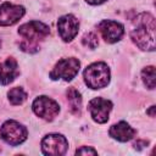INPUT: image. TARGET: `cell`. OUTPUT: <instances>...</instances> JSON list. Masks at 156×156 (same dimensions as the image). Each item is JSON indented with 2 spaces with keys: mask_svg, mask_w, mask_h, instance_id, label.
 Instances as JSON below:
<instances>
[{
  "mask_svg": "<svg viewBox=\"0 0 156 156\" xmlns=\"http://www.w3.org/2000/svg\"><path fill=\"white\" fill-rule=\"evenodd\" d=\"M155 20L150 13H141L135 20V27L130 32L134 44L141 50H155Z\"/></svg>",
  "mask_w": 156,
  "mask_h": 156,
  "instance_id": "cell-1",
  "label": "cell"
},
{
  "mask_svg": "<svg viewBox=\"0 0 156 156\" xmlns=\"http://www.w3.org/2000/svg\"><path fill=\"white\" fill-rule=\"evenodd\" d=\"M18 34L24 39L21 44L22 50L24 51H30V49H34V51L38 49L37 44L40 40H44L49 34H50V29L49 27L39 21H30L28 23L22 24L18 28Z\"/></svg>",
  "mask_w": 156,
  "mask_h": 156,
  "instance_id": "cell-2",
  "label": "cell"
},
{
  "mask_svg": "<svg viewBox=\"0 0 156 156\" xmlns=\"http://www.w3.org/2000/svg\"><path fill=\"white\" fill-rule=\"evenodd\" d=\"M84 82L91 89L105 88L110 83V68L104 62H94L84 69Z\"/></svg>",
  "mask_w": 156,
  "mask_h": 156,
  "instance_id": "cell-3",
  "label": "cell"
},
{
  "mask_svg": "<svg viewBox=\"0 0 156 156\" xmlns=\"http://www.w3.org/2000/svg\"><path fill=\"white\" fill-rule=\"evenodd\" d=\"M27 136H28L27 128L23 124L12 119L6 121L0 128V138L5 143L12 146L22 144L27 139Z\"/></svg>",
  "mask_w": 156,
  "mask_h": 156,
  "instance_id": "cell-4",
  "label": "cell"
},
{
  "mask_svg": "<svg viewBox=\"0 0 156 156\" xmlns=\"http://www.w3.org/2000/svg\"><path fill=\"white\" fill-rule=\"evenodd\" d=\"M79 67H80V63L76 57L62 58L55 65V67L50 72V77L54 80L63 79L66 82H69L77 76Z\"/></svg>",
  "mask_w": 156,
  "mask_h": 156,
  "instance_id": "cell-5",
  "label": "cell"
},
{
  "mask_svg": "<svg viewBox=\"0 0 156 156\" xmlns=\"http://www.w3.org/2000/svg\"><path fill=\"white\" fill-rule=\"evenodd\" d=\"M32 108L38 117H40L45 121H52L60 112L58 104L55 100H52L45 95L38 96L33 101Z\"/></svg>",
  "mask_w": 156,
  "mask_h": 156,
  "instance_id": "cell-6",
  "label": "cell"
},
{
  "mask_svg": "<svg viewBox=\"0 0 156 156\" xmlns=\"http://www.w3.org/2000/svg\"><path fill=\"white\" fill-rule=\"evenodd\" d=\"M68 149V141L67 139L61 134H48L41 140V150L45 155H52V156H61L66 154Z\"/></svg>",
  "mask_w": 156,
  "mask_h": 156,
  "instance_id": "cell-7",
  "label": "cell"
},
{
  "mask_svg": "<svg viewBox=\"0 0 156 156\" xmlns=\"http://www.w3.org/2000/svg\"><path fill=\"white\" fill-rule=\"evenodd\" d=\"M79 29V22L73 15H65L57 21V32L63 41H71L76 38Z\"/></svg>",
  "mask_w": 156,
  "mask_h": 156,
  "instance_id": "cell-8",
  "label": "cell"
},
{
  "mask_svg": "<svg viewBox=\"0 0 156 156\" xmlns=\"http://www.w3.org/2000/svg\"><path fill=\"white\" fill-rule=\"evenodd\" d=\"M111 110L112 102L104 98H95L89 102L90 116L96 123H106L108 121V115Z\"/></svg>",
  "mask_w": 156,
  "mask_h": 156,
  "instance_id": "cell-9",
  "label": "cell"
},
{
  "mask_svg": "<svg viewBox=\"0 0 156 156\" xmlns=\"http://www.w3.org/2000/svg\"><path fill=\"white\" fill-rule=\"evenodd\" d=\"M26 10L21 5L4 2L0 5V26L7 27L17 23L24 15Z\"/></svg>",
  "mask_w": 156,
  "mask_h": 156,
  "instance_id": "cell-10",
  "label": "cell"
},
{
  "mask_svg": "<svg viewBox=\"0 0 156 156\" xmlns=\"http://www.w3.org/2000/svg\"><path fill=\"white\" fill-rule=\"evenodd\" d=\"M99 32L107 43H117L124 34V28L119 22L112 20H104L98 26Z\"/></svg>",
  "mask_w": 156,
  "mask_h": 156,
  "instance_id": "cell-11",
  "label": "cell"
},
{
  "mask_svg": "<svg viewBox=\"0 0 156 156\" xmlns=\"http://www.w3.org/2000/svg\"><path fill=\"white\" fill-rule=\"evenodd\" d=\"M20 74L18 63L13 57L6 58L0 63V84L7 85L15 80V78Z\"/></svg>",
  "mask_w": 156,
  "mask_h": 156,
  "instance_id": "cell-12",
  "label": "cell"
},
{
  "mask_svg": "<svg viewBox=\"0 0 156 156\" xmlns=\"http://www.w3.org/2000/svg\"><path fill=\"white\" fill-rule=\"evenodd\" d=\"M108 133L113 139H116L118 141H122V143H126V141L134 138L135 129H133L127 122L122 121V122H118V123L111 126Z\"/></svg>",
  "mask_w": 156,
  "mask_h": 156,
  "instance_id": "cell-13",
  "label": "cell"
},
{
  "mask_svg": "<svg viewBox=\"0 0 156 156\" xmlns=\"http://www.w3.org/2000/svg\"><path fill=\"white\" fill-rule=\"evenodd\" d=\"M7 98H9V101L12 105H22L27 99V93L22 88L15 87V88L9 90Z\"/></svg>",
  "mask_w": 156,
  "mask_h": 156,
  "instance_id": "cell-14",
  "label": "cell"
},
{
  "mask_svg": "<svg viewBox=\"0 0 156 156\" xmlns=\"http://www.w3.org/2000/svg\"><path fill=\"white\" fill-rule=\"evenodd\" d=\"M141 78L146 88L155 89L156 87V71L154 66H147L141 71Z\"/></svg>",
  "mask_w": 156,
  "mask_h": 156,
  "instance_id": "cell-15",
  "label": "cell"
},
{
  "mask_svg": "<svg viewBox=\"0 0 156 156\" xmlns=\"http://www.w3.org/2000/svg\"><path fill=\"white\" fill-rule=\"evenodd\" d=\"M67 99H68V102H69V106H71L72 112L79 113L80 106H82V98H80V94H79L74 88H71V89L67 90Z\"/></svg>",
  "mask_w": 156,
  "mask_h": 156,
  "instance_id": "cell-16",
  "label": "cell"
},
{
  "mask_svg": "<svg viewBox=\"0 0 156 156\" xmlns=\"http://www.w3.org/2000/svg\"><path fill=\"white\" fill-rule=\"evenodd\" d=\"M82 41H83V45L89 48V49H95L98 46V44H99L98 37H96L95 33H87V34H84Z\"/></svg>",
  "mask_w": 156,
  "mask_h": 156,
  "instance_id": "cell-17",
  "label": "cell"
},
{
  "mask_svg": "<svg viewBox=\"0 0 156 156\" xmlns=\"http://www.w3.org/2000/svg\"><path fill=\"white\" fill-rule=\"evenodd\" d=\"M76 154L77 155H96L98 152L93 149V147H88V146H83V147H80V149H78L77 151H76Z\"/></svg>",
  "mask_w": 156,
  "mask_h": 156,
  "instance_id": "cell-18",
  "label": "cell"
},
{
  "mask_svg": "<svg viewBox=\"0 0 156 156\" xmlns=\"http://www.w3.org/2000/svg\"><path fill=\"white\" fill-rule=\"evenodd\" d=\"M88 4H90V5H100V4H102V2H105V1H107V0H85Z\"/></svg>",
  "mask_w": 156,
  "mask_h": 156,
  "instance_id": "cell-19",
  "label": "cell"
},
{
  "mask_svg": "<svg viewBox=\"0 0 156 156\" xmlns=\"http://www.w3.org/2000/svg\"><path fill=\"white\" fill-rule=\"evenodd\" d=\"M155 108H156L155 106H151V107H150V110L147 111V113H149L151 117H155Z\"/></svg>",
  "mask_w": 156,
  "mask_h": 156,
  "instance_id": "cell-20",
  "label": "cell"
}]
</instances>
